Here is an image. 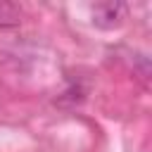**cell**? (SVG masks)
<instances>
[{
	"label": "cell",
	"mask_w": 152,
	"mask_h": 152,
	"mask_svg": "<svg viewBox=\"0 0 152 152\" xmlns=\"http://www.w3.org/2000/svg\"><path fill=\"white\" fill-rule=\"evenodd\" d=\"M126 12L128 7L124 2H97L90 7V17H93V24L97 28H116L124 19H126Z\"/></svg>",
	"instance_id": "obj_1"
},
{
	"label": "cell",
	"mask_w": 152,
	"mask_h": 152,
	"mask_svg": "<svg viewBox=\"0 0 152 152\" xmlns=\"http://www.w3.org/2000/svg\"><path fill=\"white\" fill-rule=\"evenodd\" d=\"M21 24V10L12 2H0V28H12Z\"/></svg>",
	"instance_id": "obj_2"
}]
</instances>
